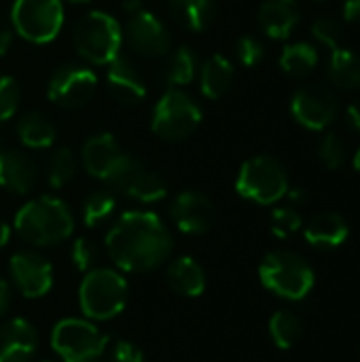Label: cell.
<instances>
[{"label": "cell", "mask_w": 360, "mask_h": 362, "mask_svg": "<svg viewBox=\"0 0 360 362\" xmlns=\"http://www.w3.org/2000/svg\"><path fill=\"white\" fill-rule=\"evenodd\" d=\"M174 248L166 223L149 210H129L121 214L106 235L110 261L127 274H149L161 267Z\"/></svg>", "instance_id": "1"}, {"label": "cell", "mask_w": 360, "mask_h": 362, "mask_svg": "<svg viewBox=\"0 0 360 362\" xmlns=\"http://www.w3.org/2000/svg\"><path fill=\"white\" fill-rule=\"evenodd\" d=\"M17 235L32 246H55L74 231V216L68 204L53 195H40L19 208L13 221Z\"/></svg>", "instance_id": "2"}, {"label": "cell", "mask_w": 360, "mask_h": 362, "mask_svg": "<svg viewBox=\"0 0 360 362\" xmlns=\"http://www.w3.org/2000/svg\"><path fill=\"white\" fill-rule=\"evenodd\" d=\"M129 299L127 280L108 267H93L79 286V305L87 320L104 322L117 318Z\"/></svg>", "instance_id": "3"}, {"label": "cell", "mask_w": 360, "mask_h": 362, "mask_svg": "<svg viewBox=\"0 0 360 362\" xmlns=\"http://www.w3.org/2000/svg\"><path fill=\"white\" fill-rule=\"evenodd\" d=\"M259 278L267 291L291 301L308 297L314 286L312 267L303 257L291 250L269 252L259 267Z\"/></svg>", "instance_id": "4"}, {"label": "cell", "mask_w": 360, "mask_h": 362, "mask_svg": "<svg viewBox=\"0 0 360 362\" xmlns=\"http://www.w3.org/2000/svg\"><path fill=\"white\" fill-rule=\"evenodd\" d=\"M72 42L79 55L85 57L87 62L98 66L110 64L121 51V42H123L121 25L108 13L91 11L76 21L72 32Z\"/></svg>", "instance_id": "5"}, {"label": "cell", "mask_w": 360, "mask_h": 362, "mask_svg": "<svg viewBox=\"0 0 360 362\" xmlns=\"http://www.w3.org/2000/svg\"><path fill=\"white\" fill-rule=\"evenodd\" d=\"M236 191L255 204L267 206L280 202L289 191V174L280 159L259 155L248 159L236 180Z\"/></svg>", "instance_id": "6"}, {"label": "cell", "mask_w": 360, "mask_h": 362, "mask_svg": "<svg viewBox=\"0 0 360 362\" xmlns=\"http://www.w3.org/2000/svg\"><path fill=\"white\" fill-rule=\"evenodd\" d=\"M51 348L62 362H93L108 350V337L87 318H64L51 331Z\"/></svg>", "instance_id": "7"}, {"label": "cell", "mask_w": 360, "mask_h": 362, "mask_svg": "<svg viewBox=\"0 0 360 362\" xmlns=\"http://www.w3.org/2000/svg\"><path fill=\"white\" fill-rule=\"evenodd\" d=\"M199 123L202 108L197 102L180 89H170L157 102L151 127L166 142H182L195 134Z\"/></svg>", "instance_id": "8"}, {"label": "cell", "mask_w": 360, "mask_h": 362, "mask_svg": "<svg viewBox=\"0 0 360 362\" xmlns=\"http://www.w3.org/2000/svg\"><path fill=\"white\" fill-rule=\"evenodd\" d=\"M11 25L21 38L45 45L53 40L64 25L62 0H15Z\"/></svg>", "instance_id": "9"}, {"label": "cell", "mask_w": 360, "mask_h": 362, "mask_svg": "<svg viewBox=\"0 0 360 362\" xmlns=\"http://www.w3.org/2000/svg\"><path fill=\"white\" fill-rule=\"evenodd\" d=\"M108 185L142 204H155L168 195V185L161 178V174L151 170L142 159L134 155L125 157L123 165L119 168V172Z\"/></svg>", "instance_id": "10"}, {"label": "cell", "mask_w": 360, "mask_h": 362, "mask_svg": "<svg viewBox=\"0 0 360 362\" xmlns=\"http://www.w3.org/2000/svg\"><path fill=\"white\" fill-rule=\"evenodd\" d=\"M291 112L308 129H325L329 127L339 112L337 95L325 85H306L295 91L291 100Z\"/></svg>", "instance_id": "11"}, {"label": "cell", "mask_w": 360, "mask_h": 362, "mask_svg": "<svg viewBox=\"0 0 360 362\" xmlns=\"http://www.w3.org/2000/svg\"><path fill=\"white\" fill-rule=\"evenodd\" d=\"M8 276L25 299H40L53 288V267L36 250L15 252L8 261Z\"/></svg>", "instance_id": "12"}, {"label": "cell", "mask_w": 360, "mask_h": 362, "mask_svg": "<svg viewBox=\"0 0 360 362\" xmlns=\"http://www.w3.org/2000/svg\"><path fill=\"white\" fill-rule=\"evenodd\" d=\"M95 87L98 76L93 74V70L76 64H66L57 68V72L51 76L47 95L62 108H81L93 98Z\"/></svg>", "instance_id": "13"}, {"label": "cell", "mask_w": 360, "mask_h": 362, "mask_svg": "<svg viewBox=\"0 0 360 362\" xmlns=\"http://www.w3.org/2000/svg\"><path fill=\"white\" fill-rule=\"evenodd\" d=\"M174 225L189 235L208 233L216 221V208L212 199L199 191H182L170 206Z\"/></svg>", "instance_id": "14"}, {"label": "cell", "mask_w": 360, "mask_h": 362, "mask_svg": "<svg viewBox=\"0 0 360 362\" xmlns=\"http://www.w3.org/2000/svg\"><path fill=\"white\" fill-rule=\"evenodd\" d=\"M127 40L129 47L142 57H161L170 51L172 45L163 21L157 15L149 13L146 8L129 15Z\"/></svg>", "instance_id": "15"}, {"label": "cell", "mask_w": 360, "mask_h": 362, "mask_svg": "<svg viewBox=\"0 0 360 362\" xmlns=\"http://www.w3.org/2000/svg\"><path fill=\"white\" fill-rule=\"evenodd\" d=\"M127 153L121 151L112 134H95L83 146V165L85 170L104 182H110L119 168L123 165Z\"/></svg>", "instance_id": "16"}, {"label": "cell", "mask_w": 360, "mask_h": 362, "mask_svg": "<svg viewBox=\"0 0 360 362\" xmlns=\"http://www.w3.org/2000/svg\"><path fill=\"white\" fill-rule=\"evenodd\" d=\"M38 350V333L25 318H11L0 327V362H30Z\"/></svg>", "instance_id": "17"}, {"label": "cell", "mask_w": 360, "mask_h": 362, "mask_svg": "<svg viewBox=\"0 0 360 362\" xmlns=\"http://www.w3.org/2000/svg\"><path fill=\"white\" fill-rule=\"evenodd\" d=\"M106 81L110 93L125 106H138L146 98V85L140 76L134 62L125 55H117L110 64H106Z\"/></svg>", "instance_id": "18"}, {"label": "cell", "mask_w": 360, "mask_h": 362, "mask_svg": "<svg viewBox=\"0 0 360 362\" xmlns=\"http://www.w3.org/2000/svg\"><path fill=\"white\" fill-rule=\"evenodd\" d=\"M38 182V170L30 155L0 148V187L13 195L30 193Z\"/></svg>", "instance_id": "19"}, {"label": "cell", "mask_w": 360, "mask_h": 362, "mask_svg": "<svg viewBox=\"0 0 360 362\" xmlns=\"http://www.w3.org/2000/svg\"><path fill=\"white\" fill-rule=\"evenodd\" d=\"M301 11L297 0H265L259 8L261 30L276 40L289 38L299 23Z\"/></svg>", "instance_id": "20"}, {"label": "cell", "mask_w": 360, "mask_h": 362, "mask_svg": "<svg viewBox=\"0 0 360 362\" xmlns=\"http://www.w3.org/2000/svg\"><path fill=\"white\" fill-rule=\"evenodd\" d=\"M168 286L182 297H199L206 291V272L193 257H178L166 269Z\"/></svg>", "instance_id": "21"}, {"label": "cell", "mask_w": 360, "mask_h": 362, "mask_svg": "<svg viewBox=\"0 0 360 362\" xmlns=\"http://www.w3.org/2000/svg\"><path fill=\"white\" fill-rule=\"evenodd\" d=\"M348 223L337 212H323L306 227V240L314 248H337L348 240Z\"/></svg>", "instance_id": "22"}, {"label": "cell", "mask_w": 360, "mask_h": 362, "mask_svg": "<svg viewBox=\"0 0 360 362\" xmlns=\"http://www.w3.org/2000/svg\"><path fill=\"white\" fill-rule=\"evenodd\" d=\"M174 19L193 32H204L216 17V0H170Z\"/></svg>", "instance_id": "23"}, {"label": "cell", "mask_w": 360, "mask_h": 362, "mask_svg": "<svg viewBox=\"0 0 360 362\" xmlns=\"http://www.w3.org/2000/svg\"><path fill=\"white\" fill-rule=\"evenodd\" d=\"M233 66L225 55H210L202 66V93L208 100L223 98L233 85Z\"/></svg>", "instance_id": "24"}, {"label": "cell", "mask_w": 360, "mask_h": 362, "mask_svg": "<svg viewBox=\"0 0 360 362\" xmlns=\"http://www.w3.org/2000/svg\"><path fill=\"white\" fill-rule=\"evenodd\" d=\"M329 78L342 89L360 87V53L354 49L335 47L329 59Z\"/></svg>", "instance_id": "25"}, {"label": "cell", "mask_w": 360, "mask_h": 362, "mask_svg": "<svg viewBox=\"0 0 360 362\" xmlns=\"http://www.w3.org/2000/svg\"><path fill=\"white\" fill-rule=\"evenodd\" d=\"M17 134L28 148H49L55 142V127L40 112L25 115L17 125Z\"/></svg>", "instance_id": "26"}, {"label": "cell", "mask_w": 360, "mask_h": 362, "mask_svg": "<svg viewBox=\"0 0 360 362\" xmlns=\"http://www.w3.org/2000/svg\"><path fill=\"white\" fill-rule=\"evenodd\" d=\"M318 64V51L314 45L310 42H293L289 47H284L282 55H280V66L286 74L291 76H308Z\"/></svg>", "instance_id": "27"}, {"label": "cell", "mask_w": 360, "mask_h": 362, "mask_svg": "<svg viewBox=\"0 0 360 362\" xmlns=\"http://www.w3.org/2000/svg\"><path fill=\"white\" fill-rule=\"evenodd\" d=\"M197 74V57L193 53V49L189 47H178L166 66V83L174 85V87H182L189 85Z\"/></svg>", "instance_id": "28"}, {"label": "cell", "mask_w": 360, "mask_h": 362, "mask_svg": "<svg viewBox=\"0 0 360 362\" xmlns=\"http://www.w3.org/2000/svg\"><path fill=\"white\" fill-rule=\"evenodd\" d=\"M301 320L293 312H276L269 320V335L280 350H291L301 339Z\"/></svg>", "instance_id": "29"}, {"label": "cell", "mask_w": 360, "mask_h": 362, "mask_svg": "<svg viewBox=\"0 0 360 362\" xmlns=\"http://www.w3.org/2000/svg\"><path fill=\"white\" fill-rule=\"evenodd\" d=\"M115 208H117V199L110 191H93L83 202V223L89 229H95L112 216Z\"/></svg>", "instance_id": "30"}, {"label": "cell", "mask_w": 360, "mask_h": 362, "mask_svg": "<svg viewBox=\"0 0 360 362\" xmlns=\"http://www.w3.org/2000/svg\"><path fill=\"white\" fill-rule=\"evenodd\" d=\"M76 174V157L70 148L55 151L47 161V180L53 189H64Z\"/></svg>", "instance_id": "31"}, {"label": "cell", "mask_w": 360, "mask_h": 362, "mask_svg": "<svg viewBox=\"0 0 360 362\" xmlns=\"http://www.w3.org/2000/svg\"><path fill=\"white\" fill-rule=\"evenodd\" d=\"M318 159L323 161L325 168L339 170L346 161V142L335 132L325 134L323 140L318 142Z\"/></svg>", "instance_id": "32"}, {"label": "cell", "mask_w": 360, "mask_h": 362, "mask_svg": "<svg viewBox=\"0 0 360 362\" xmlns=\"http://www.w3.org/2000/svg\"><path fill=\"white\" fill-rule=\"evenodd\" d=\"M269 225H272V233L276 238L286 240V238L295 235L301 229V216L293 208H276L272 212V223Z\"/></svg>", "instance_id": "33"}, {"label": "cell", "mask_w": 360, "mask_h": 362, "mask_svg": "<svg viewBox=\"0 0 360 362\" xmlns=\"http://www.w3.org/2000/svg\"><path fill=\"white\" fill-rule=\"evenodd\" d=\"M19 100V83L13 76H0V121H6L17 112Z\"/></svg>", "instance_id": "34"}, {"label": "cell", "mask_w": 360, "mask_h": 362, "mask_svg": "<svg viewBox=\"0 0 360 362\" xmlns=\"http://www.w3.org/2000/svg\"><path fill=\"white\" fill-rule=\"evenodd\" d=\"M70 259L74 263V267L83 274L91 272L98 263V248L91 240L87 238H79L74 240L72 248H70Z\"/></svg>", "instance_id": "35"}, {"label": "cell", "mask_w": 360, "mask_h": 362, "mask_svg": "<svg viewBox=\"0 0 360 362\" xmlns=\"http://www.w3.org/2000/svg\"><path fill=\"white\" fill-rule=\"evenodd\" d=\"M312 34L327 47L335 49V47H342V38H344V28L337 19H331V17H320L312 23Z\"/></svg>", "instance_id": "36"}, {"label": "cell", "mask_w": 360, "mask_h": 362, "mask_svg": "<svg viewBox=\"0 0 360 362\" xmlns=\"http://www.w3.org/2000/svg\"><path fill=\"white\" fill-rule=\"evenodd\" d=\"M236 55H238V59L244 64V66H257L261 59H263V55H265V47H263V42L259 40V38H255V36H242L240 40H238V45H236Z\"/></svg>", "instance_id": "37"}, {"label": "cell", "mask_w": 360, "mask_h": 362, "mask_svg": "<svg viewBox=\"0 0 360 362\" xmlns=\"http://www.w3.org/2000/svg\"><path fill=\"white\" fill-rule=\"evenodd\" d=\"M108 352V362H144L142 350L132 341H115Z\"/></svg>", "instance_id": "38"}, {"label": "cell", "mask_w": 360, "mask_h": 362, "mask_svg": "<svg viewBox=\"0 0 360 362\" xmlns=\"http://www.w3.org/2000/svg\"><path fill=\"white\" fill-rule=\"evenodd\" d=\"M11 42H13V25L0 17V55L8 51Z\"/></svg>", "instance_id": "39"}, {"label": "cell", "mask_w": 360, "mask_h": 362, "mask_svg": "<svg viewBox=\"0 0 360 362\" xmlns=\"http://www.w3.org/2000/svg\"><path fill=\"white\" fill-rule=\"evenodd\" d=\"M8 305H11V286H8V282L0 276V318L6 314Z\"/></svg>", "instance_id": "40"}, {"label": "cell", "mask_w": 360, "mask_h": 362, "mask_svg": "<svg viewBox=\"0 0 360 362\" xmlns=\"http://www.w3.org/2000/svg\"><path fill=\"white\" fill-rule=\"evenodd\" d=\"M344 17L348 21H360V0H344Z\"/></svg>", "instance_id": "41"}, {"label": "cell", "mask_w": 360, "mask_h": 362, "mask_svg": "<svg viewBox=\"0 0 360 362\" xmlns=\"http://www.w3.org/2000/svg\"><path fill=\"white\" fill-rule=\"evenodd\" d=\"M348 121L354 129H360V98L354 100L348 108Z\"/></svg>", "instance_id": "42"}, {"label": "cell", "mask_w": 360, "mask_h": 362, "mask_svg": "<svg viewBox=\"0 0 360 362\" xmlns=\"http://www.w3.org/2000/svg\"><path fill=\"white\" fill-rule=\"evenodd\" d=\"M123 8H125V13L134 15V13L142 11L144 6H142V0H123Z\"/></svg>", "instance_id": "43"}, {"label": "cell", "mask_w": 360, "mask_h": 362, "mask_svg": "<svg viewBox=\"0 0 360 362\" xmlns=\"http://www.w3.org/2000/svg\"><path fill=\"white\" fill-rule=\"evenodd\" d=\"M8 240H11V227L0 218V248H2V246H6V244H8Z\"/></svg>", "instance_id": "44"}, {"label": "cell", "mask_w": 360, "mask_h": 362, "mask_svg": "<svg viewBox=\"0 0 360 362\" xmlns=\"http://www.w3.org/2000/svg\"><path fill=\"white\" fill-rule=\"evenodd\" d=\"M354 168L360 172V148L356 151V155H354Z\"/></svg>", "instance_id": "45"}, {"label": "cell", "mask_w": 360, "mask_h": 362, "mask_svg": "<svg viewBox=\"0 0 360 362\" xmlns=\"http://www.w3.org/2000/svg\"><path fill=\"white\" fill-rule=\"evenodd\" d=\"M68 2H89V0H68Z\"/></svg>", "instance_id": "46"}, {"label": "cell", "mask_w": 360, "mask_h": 362, "mask_svg": "<svg viewBox=\"0 0 360 362\" xmlns=\"http://www.w3.org/2000/svg\"><path fill=\"white\" fill-rule=\"evenodd\" d=\"M93 362H108V361H102V358H98V361H93Z\"/></svg>", "instance_id": "47"}, {"label": "cell", "mask_w": 360, "mask_h": 362, "mask_svg": "<svg viewBox=\"0 0 360 362\" xmlns=\"http://www.w3.org/2000/svg\"><path fill=\"white\" fill-rule=\"evenodd\" d=\"M45 362H49V361H45Z\"/></svg>", "instance_id": "48"}]
</instances>
